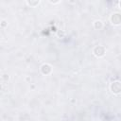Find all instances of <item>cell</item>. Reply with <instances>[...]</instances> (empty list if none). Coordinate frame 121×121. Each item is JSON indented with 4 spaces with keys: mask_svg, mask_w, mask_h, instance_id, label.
Wrapping results in <instances>:
<instances>
[{
    "mask_svg": "<svg viewBox=\"0 0 121 121\" xmlns=\"http://www.w3.org/2000/svg\"><path fill=\"white\" fill-rule=\"evenodd\" d=\"M119 5H120V8H121V1L119 2Z\"/></svg>",
    "mask_w": 121,
    "mask_h": 121,
    "instance_id": "cell-10",
    "label": "cell"
},
{
    "mask_svg": "<svg viewBox=\"0 0 121 121\" xmlns=\"http://www.w3.org/2000/svg\"><path fill=\"white\" fill-rule=\"evenodd\" d=\"M94 54L96 57H102L105 54V48L103 46H101V45L95 46V49H94Z\"/></svg>",
    "mask_w": 121,
    "mask_h": 121,
    "instance_id": "cell-3",
    "label": "cell"
},
{
    "mask_svg": "<svg viewBox=\"0 0 121 121\" xmlns=\"http://www.w3.org/2000/svg\"><path fill=\"white\" fill-rule=\"evenodd\" d=\"M41 71H42V73H43V75H48V74L51 73L52 68H51V66H50L49 64L45 63V64H43V65H42V67H41Z\"/></svg>",
    "mask_w": 121,
    "mask_h": 121,
    "instance_id": "cell-4",
    "label": "cell"
},
{
    "mask_svg": "<svg viewBox=\"0 0 121 121\" xmlns=\"http://www.w3.org/2000/svg\"><path fill=\"white\" fill-rule=\"evenodd\" d=\"M58 35H59L60 37V36H63V32H60V31H59V32H58Z\"/></svg>",
    "mask_w": 121,
    "mask_h": 121,
    "instance_id": "cell-9",
    "label": "cell"
},
{
    "mask_svg": "<svg viewBox=\"0 0 121 121\" xmlns=\"http://www.w3.org/2000/svg\"><path fill=\"white\" fill-rule=\"evenodd\" d=\"M94 26H95V29H101L102 26H103V23L100 20H97V21H95L94 23Z\"/></svg>",
    "mask_w": 121,
    "mask_h": 121,
    "instance_id": "cell-5",
    "label": "cell"
},
{
    "mask_svg": "<svg viewBox=\"0 0 121 121\" xmlns=\"http://www.w3.org/2000/svg\"><path fill=\"white\" fill-rule=\"evenodd\" d=\"M39 3H40L39 0L38 1H27V4L30 5V6H32V7H35V6L39 5Z\"/></svg>",
    "mask_w": 121,
    "mask_h": 121,
    "instance_id": "cell-6",
    "label": "cell"
},
{
    "mask_svg": "<svg viewBox=\"0 0 121 121\" xmlns=\"http://www.w3.org/2000/svg\"><path fill=\"white\" fill-rule=\"evenodd\" d=\"M2 78H3V79H5V80H8V79H9V76H8L7 74H4Z\"/></svg>",
    "mask_w": 121,
    "mask_h": 121,
    "instance_id": "cell-7",
    "label": "cell"
},
{
    "mask_svg": "<svg viewBox=\"0 0 121 121\" xmlns=\"http://www.w3.org/2000/svg\"><path fill=\"white\" fill-rule=\"evenodd\" d=\"M111 22L113 25H119V24H121V14L120 13H113L111 16Z\"/></svg>",
    "mask_w": 121,
    "mask_h": 121,
    "instance_id": "cell-2",
    "label": "cell"
},
{
    "mask_svg": "<svg viewBox=\"0 0 121 121\" xmlns=\"http://www.w3.org/2000/svg\"><path fill=\"white\" fill-rule=\"evenodd\" d=\"M6 25H7V24H6V21H4V20H3V21H2V24H1V26H5Z\"/></svg>",
    "mask_w": 121,
    "mask_h": 121,
    "instance_id": "cell-8",
    "label": "cell"
},
{
    "mask_svg": "<svg viewBox=\"0 0 121 121\" xmlns=\"http://www.w3.org/2000/svg\"><path fill=\"white\" fill-rule=\"evenodd\" d=\"M111 90L113 94H120L121 93V83L119 81L112 82L111 84Z\"/></svg>",
    "mask_w": 121,
    "mask_h": 121,
    "instance_id": "cell-1",
    "label": "cell"
}]
</instances>
